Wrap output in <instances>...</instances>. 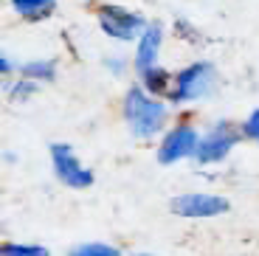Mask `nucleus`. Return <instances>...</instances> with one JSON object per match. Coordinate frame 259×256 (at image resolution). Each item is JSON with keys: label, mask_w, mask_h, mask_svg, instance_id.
<instances>
[{"label": "nucleus", "mask_w": 259, "mask_h": 256, "mask_svg": "<svg viewBox=\"0 0 259 256\" xmlns=\"http://www.w3.org/2000/svg\"><path fill=\"white\" fill-rule=\"evenodd\" d=\"M96 23L110 39L118 42H136L149 26V20L144 17L138 9L121 6V3H102L96 6Z\"/></svg>", "instance_id": "obj_3"}, {"label": "nucleus", "mask_w": 259, "mask_h": 256, "mask_svg": "<svg viewBox=\"0 0 259 256\" xmlns=\"http://www.w3.org/2000/svg\"><path fill=\"white\" fill-rule=\"evenodd\" d=\"M9 6L23 20H46L57 12V0H9Z\"/></svg>", "instance_id": "obj_11"}, {"label": "nucleus", "mask_w": 259, "mask_h": 256, "mask_svg": "<svg viewBox=\"0 0 259 256\" xmlns=\"http://www.w3.org/2000/svg\"><path fill=\"white\" fill-rule=\"evenodd\" d=\"M163 37H166L163 26L158 23V20H149V26L144 28V34L136 39V57H133V68H136V73H144L147 68L158 65L161 51H163Z\"/></svg>", "instance_id": "obj_8"}, {"label": "nucleus", "mask_w": 259, "mask_h": 256, "mask_svg": "<svg viewBox=\"0 0 259 256\" xmlns=\"http://www.w3.org/2000/svg\"><path fill=\"white\" fill-rule=\"evenodd\" d=\"M200 138H203V133L192 121L172 124V127H166V133L158 141L155 160L161 166H175L181 160H194L197 147H200Z\"/></svg>", "instance_id": "obj_4"}, {"label": "nucleus", "mask_w": 259, "mask_h": 256, "mask_svg": "<svg viewBox=\"0 0 259 256\" xmlns=\"http://www.w3.org/2000/svg\"><path fill=\"white\" fill-rule=\"evenodd\" d=\"M121 115L130 135L136 141H152L166 133L169 124V102L163 96H152L144 90V84H130L121 102Z\"/></svg>", "instance_id": "obj_1"}, {"label": "nucleus", "mask_w": 259, "mask_h": 256, "mask_svg": "<svg viewBox=\"0 0 259 256\" xmlns=\"http://www.w3.org/2000/svg\"><path fill=\"white\" fill-rule=\"evenodd\" d=\"M0 256H51V250L37 242H3Z\"/></svg>", "instance_id": "obj_14"}, {"label": "nucleus", "mask_w": 259, "mask_h": 256, "mask_svg": "<svg viewBox=\"0 0 259 256\" xmlns=\"http://www.w3.org/2000/svg\"><path fill=\"white\" fill-rule=\"evenodd\" d=\"M240 127H242L245 141H253V144H256V141H259V110H253V113L248 115L245 121L240 124Z\"/></svg>", "instance_id": "obj_15"}, {"label": "nucleus", "mask_w": 259, "mask_h": 256, "mask_svg": "<svg viewBox=\"0 0 259 256\" xmlns=\"http://www.w3.org/2000/svg\"><path fill=\"white\" fill-rule=\"evenodd\" d=\"M104 68L113 71V76H121V73L127 71V62H124L121 57H104Z\"/></svg>", "instance_id": "obj_17"}, {"label": "nucleus", "mask_w": 259, "mask_h": 256, "mask_svg": "<svg viewBox=\"0 0 259 256\" xmlns=\"http://www.w3.org/2000/svg\"><path fill=\"white\" fill-rule=\"evenodd\" d=\"M217 68L208 59H197V62L186 65L175 73V82H172V90H169L166 102L172 107H183V104H194L208 99L217 90Z\"/></svg>", "instance_id": "obj_2"}, {"label": "nucleus", "mask_w": 259, "mask_h": 256, "mask_svg": "<svg viewBox=\"0 0 259 256\" xmlns=\"http://www.w3.org/2000/svg\"><path fill=\"white\" fill-rule=\"evenodd\" d=\"M240 141H245L240 124L231 121H217L203 133L197 155H194V163L197 166H214V163H223L234 149L240 147Z\"/></svg>", "instance_id": "obj_5"}, {"label": "nucleus", "mask_w": 259, "mask_h": 256, "mask_svg": "<svg viewBox=\"0 0 259 256\" xmlns=\"http://www.w3.org/2000/svg\"><path fill=\"white\" fill-rule=\"evenodd\" d=\"M138 82L144 84L147 93L166 99L169 90H172V82H175V73H169L163 65H152V68H147L144 73H138Z\"/></svg>", "instance_id": "obj_10"}, {"label": "nucleus", "mask_w": 259, "mask_h": 256, "mask_svg": "<svg viewBox=\"0 0 259 256\" xmlns=\"http://www.w3.org/2000/svg\"><path fill=\"white\" fill-rule=\"evenodd\" d=\"M175 34L183 37L186 42H200V37H194V34H200V31H197L189 20H175Z\"/></svg>", "instance_id": "obj_16"}, {"label": "nucleus", "mask_w": 259, "mask_h": 256, "mask_svg": "<svg viewBox=\"0 0 259 256\" xmlns=\"http://www.w3.org/2000/svg\"><path fill=\"white\" fill-rule=\"evenodd\" d=\"M14 71H20V68H14L12 57H9V54H0V73H3V76H12Z\"/></svg>", "instance_id": "obj_18"}, {"label": "nucleus", "mask_w": 259, "mask_h": 256, "mask_svg": "<svg viewBox=\"0 0 259 256\" xmlns=\"http://www.w3.org/2000/svg\"><path fill=\"white\" fill-rule=\"evenodd\" d=\"M169 211L181 220H214L231 211V200L214 192H183L169 200Z\"/></svg>", "instance_id": "obj_7"}, {"label": "nucleus", "mask_w": 259, "mask_h": 256, "mask_svg": "<svg viewBox=\"0 0 259 256\" xmlns=\"http://www.w3.org/2000/svg\"><path fill=\"white\" fill-rule=\"evenodd\" d=\"M68 256H127V253L110 242H76L73 248H68Z\"/></svg>", "instance_id": "obj_13"}, {"label": "nucleus", "mask_w": 259, "mask_h": 256, "mask_svg": "<svg viewBox=\"0 0 259 256\" xmlns=\"http://www.w3.org/2000/svg\"><path fill=\"white\" fill-rule=\"evenodd\" d=\"M133 256H161V253H149V250H138V253H133Z\"/></svg>", "instance_id": "obj_19"}, {"label": "nucleus", "mask_w": 259, "mask_h": 256, "mask_svg": "<svg viewBox=\"0 0 259 256\" xmlns=\"http://www.w3.org/2000/svg\"><path fill=\"white\" fill-rule=\"evenodd\" d=\"M256 144H259V141H256Z\"/></svg>", "instance_id": "obj_20"}, {"label": "nucleus", "mask_w": 259, "mask_h": 256, "mask_svg": "<svg viewBox=\"0 0 259 256\" xmlns=\"http://www.w3.org/2000/svg\"><path fill=\"white\" fill-rule=\"evenodd\" d=\"M20 76H26V79H34V82H54L59 73V62L54 57H34L28 59V62H20Z\"/></svg>", "instance_id": "obj_9"}, {"label": "nucleus", "mask_w": 259, "mask_h": 256, "mask_svg": "<svg viewBox=\"0 0 259 256\" xmlns=\"http://www.w3.org/2000/svg\"><path fill=\"white\" fill-rule=\"evenodd\" d=\"M48 155H51V166H54V175L57 180L65 186V189H73V192H84V189H91L96 183V175L93 169H88L79 160L76 149L71 144L65 141H54L48 147Z\"/></svg>", "instance_id": "obj_6"}, {"label": "nucleus", "mask_w": 259, "mask_h": 256, "mask_svg": "<svg viewBox=\"0 0 259 256\" xmlns=\"http://www.w3.org/2000/svg\"><path fill=\"white\" fill-rule=\"evenodd\" d=\"M39 93V82H34V79H26V76H20L14 79L12 84L6 88V96L12 104H26L31 96H37Z\"/></svg>", "instance_id": "obj_12"}]
</instances>
